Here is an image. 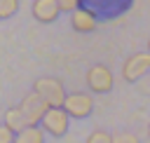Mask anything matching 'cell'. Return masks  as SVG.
<instances>
[{"instance_id": "10", "label": "cell", "mask_w": 150, "mask_h": 143, "mask_svg": "<svg viewBox=\"0 0 150 143\" xmlns=\"http://www.w3.org/2000/svg\"><path fill=\"white\" fill-rule=\"evenodd\" d=\"M2 124H7L14 134H19V131H23V129L28 127V122H26V117H23V113H21L19 105L5 110V120H2Z\"/></svg>"}, {"instance_id": "17", "label": "cell", "mask_w": 150, "mask_h": 143, "mask_svg": "<svg viewBox=\"0 0 150 143\" xmlns=\"http://www.w3.org/2000/svg\"><path fill=\"white\" fill-rule=\"evenodd\" d=\"M148 52H150V38H148Z\"/></svg>"}, {"instance_id": "16", "label": "cell", "mask_w": 150, "mask_h": 143, "mask_svg": "<svg viewBox=\"0 0 150 143\" xmlns=\"http://www.w3.org/2000/svg\"><path fill=\"white\" fill-rule=\"evenodd\" d=\"M59 7H61V12H75L77 7H80V0H59Z\"/></svg>"}, {"instance_id": "9", "label": "cell", "mask_w": 150, "mask_h": 143, "mask_svg": "<svg viewBox=\"0 0 150 143\" xmlns=\"http://www.w3.org/2000/svg\"><path fill=\"white\" fill-rule=\"evenodd\" d=\"M70 26H73V30H77V33H91V30H96L98 19H96L89 9L77 7V9L70 14Z\"/></svg>"}, {"instance_id": "3", "label": "cell", "mask_w": 150, "mask_h": 143, "mask_svg": "<svg viewBox=\"0 0 150 143\" xmlns=\"http://www.w3.org/2000/svg\"><path fill=\"white\" fill-rule=\"evenodd\" d=\"M84 82H87V87H89L91 94H108L112 89V84H115V77H112V73H110L108 66L96 63V66H91L87 70Z\"/></svg>"}, {"instance_id": "14", "label": "cell", "mask_w": 150, "mask_h": 143, "mask_svg": "<svg viewBox=\"0 0 150 143\" xmlns=\"http://www.w3.org/2000/svg\"><path fill=\"white\" fill-rule=\"evenodd\" d=\"M112 143H141V141L131 131H117V134H112Z\"/></svg>"}, {"instance_id": "1", "label": "cell", "mask_w": 150, "mask_h": 143, "mask_svg": "<svg viewBox=\"0 0 150 143\" xmlns=\"http://www.w3.org/2000/svg\"><path fill=\"white\" fill-rule=\"evenodd\" d=\"M33 91L49 105V108H63L66 101V87L59 77H40L33 82Z\"/></svg>"}, {"instance_id": "11", "label": "cell", "mask_w": 150, "mask_h": 143, "mask_svg": "<svg viewBox=\"0 0 150 143\" xmlns=\"http://www.w3.org/2000/svg\"><path fill=\"white\" fill-rule=\"evenodd\" d=\"M45 136L47 134L42 131V127H26L14 136V143H45Z\"/></svg>"}, {"instance_id": "8", "label": "cell", "mask_w": 150, "mask_h": 143, "mask_svg": "<svg viewBox=\"0 0 150 143\" xmlns=\"http://www.w3.org/2000/svg\"><path fill=\"white\" fill-rule=\"evenodd\" d=\"M30 14L35 21L40 23H54L61 14V7H59V0H33L30 5Z\"/></svg>"}, {"instance_id": "12", "label": "cell", "mask_w": 150, "mask_h": 143, "mask_svg": "<svg viewBox=\"0 0 150 143\" xmlns=\"http://www.w3.org/2000/svg\"><path fill=\"white\" fill-rule=\"evenodd\" d=\"M19 12V0H0V19H9Z\"/></svg>"}, {"instance_id": "15", "label": "cell", "mask_w": 150, "mask_h": 143, "mask_svg": "<svg viewBox=\"0 0 150 143\" xmlns=\"http://www.w3.org/2000/svg\"><path fill=\"white\" fill-rule=\"evenodd\" d=\"M14 131L7 127V124H0V143H14Z\"/></svg>"}, {"instance_id": "4", "label": "cell", "mask_w": 150, "mask_h": 143, "mask_svg": "<svg viewBox=\"0 0 150 143\" xmlns=\"http://www.w3.org/2000/svg\"><path fill=\"white\" fill-rule=\"evenodd\" d=\"M63 110L68 113V117L84 120L94 110V98H91L89 91H70L66 96V101H63Z\"/></svg>"}, {"instance_id": "6", "label": "cell", "mask_w": 150, "mask_h": 143, "mask_svg": "<svg viewBox=\"0 0 150 143\" xmlns=\"http://www.w3.org/2000/svg\"><path fill=\"white\" fill-rule=\"evenodd\" d=\"M19 108H21V113H23V117H26L28 127H40V122H42L45 113L49 110V105H47V103H45V101H42L35 91L26 94V96L21 98Z\"/></svg>"}, {"instance_id": "7", "label": "cell", "mask_w": 150, "mask_h": 143, "mask_svg": "<svg viewBox=\"0 0 150 143\" xmlns=\"http://www.w3.org/2000/svg\"><path fill=\"white\" fill-rule=\"evenodd\" d=\"M68 120H70V117H68V113H66L63 108H49V110L45 113L40 127H42L45 134H49V136H54V138H61V136H66V131H68Z\"/></svg>"}, {"instance_id": "18", "label": "cell", "mask_w": 150, "mask_h": 143, "mask_svg": "<svg viewBox=\"0 0 150 143\" xmlns=\"http://www.w3.org/2000/svg\"><path fill=\"white\" fill-rule=\"evenodd\" d=\"M148 136H150V124H148Z\"/></svg>"}, {"instance_id": "2", "label": "cell", "mask_w": 150, "mask_h": 143, "mask_svg": "<svg viewBox=\"0 0 150 143\" xmlns=\"http://www.w3.org/2000/svg\"><path fill=\"white\" fill-rule=\"evenodd\" d=\"M134 0H80V7L89 9L96 19H117L129 12Z\"/></svg>"}, {"instance_id": "13", "label": "cell", "mask_w": 150, "mask_h": 143, "mask_svg": "<svg viewBox=\"0 0 150 143\" xmlns=\"http://www.w3.org/2000/svg\"><path fill=\"white\" fill-rule=\"evenodd\" d=\"M84 143H112V134H108V131H103V129H94V131L87 136Z\"/></svg>"}, {"instance_id": "5", "label": "cell", "mask_w": 150, "mask_h": 143, "mask_svg": "<svg viewBox=\"0 0 150 143\" xmlns=\"http://www.w3.org/2000/svg\"><path fill=\"white\" fill-rule=\"evenodd\" d=\"M150 73V52H136L122 63V77L127 82H138Z\"/></svg>"}]
</instances>
